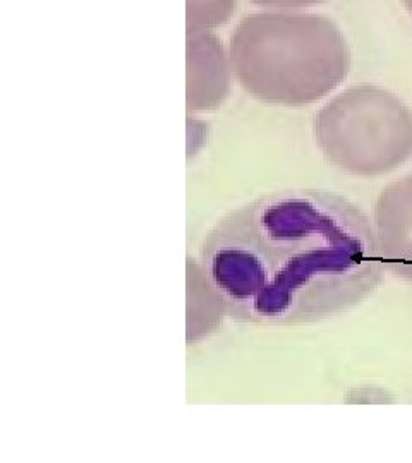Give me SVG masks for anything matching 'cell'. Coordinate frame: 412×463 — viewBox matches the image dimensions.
Segmentation results:
<instances>
[{
	"label": "cell",
	"mask_w": 412,
	"mask_h": 463,
	"mask_svg": "<svg viewBox=\"0 0 412 463\" xmlns=\"http://www.w3.org/2000/svg\"><path fill=\"white\" fill-rule=\"evenodd\" d=\"M199 269L232 319L299 326L363 304L385 266L373 220L358 204L329 191L289 189L222 216L203 239Z\"/></svg>",
	"instance_id": "obj_1"
},
{
	"label": "cell",
	"mask_w": 412,
	"mask_h": 463,
	"mask_svg": "<svg viewBox=\"0 0 412 463\" xmlns=\"http://www.w3.org/2000/svg\"><path fill=\"white\" fill-rule=\"evenodd\" d=\"M231 64L254 99L302 107L344 83L350 50L340 28L318 14L262 13L243 19L231 40Z\"/></svg>",
	"instance_id": "obj_2"
},
{
	"label": "cell",
	"mask_w": 412,
	"mask_h": 463,
	"mask_svg": "<svg viewBox=\"0 0 412 463\" xmlns=\"http://www.w3.org/2000/svg\"><path fill=\"white\" fill-rule=\"evenodd\" d=\"M235 0H186L187 33L208 32L227 23L234 14Z\"/></svg>",
	"instance_id": "obj_6"
},
{
	"label": "cell",
	"mask_w": 412,
	"mask_h": 463,
	"mask_svg": "<svg viewBox=\"0 0 412 463\" xmlns=\"http://www.w3.org/2000/svg\"><path fill=\"white\" fill-rule=\"evenodd\" d=\"M251 2L264 7H277V9H302V7L323 4L327 0H251Z\"/></svg>",
	"instance_id": "obj_7"
},
{
	"label": "cell",
	"mask_w": 412,
	"mask_h": 463,
	"mask_svg": "<svg viewBox=\"0 0 412 463\" xmlns=\"http://www.w3.org/2000/svg\"><path fill=\"white\" fill-rule=\"evenodd\" d=\"M373 227L385 269L412 285V174L379 193Z\"/></svg>",
	"instance_id": "obj_4"
},
{
	"label": "cell",
	"mask_w": 412,
	"mask_h": 463,
	"mask_svg": "<svg viewBox=\"0 0 412 463\" xmlns=\"http://www.w3.org/2000/svg\"><path fill=\"white\" fill-rule=\"evenodd\" d=\"M229 62L210 32L187 33V110L210 112L229 93Z\"/></svg>",
	"instance_id": "obj_5"
},
{
	"label": "cell",
	"mask_w": 412,
	"mask_h": 463,
	"mask_svg": "<svg viewBox=\"0 0 412 463\" xmlns=\"http://www.w3.org/2000/svg\"><path fill=\"white\" fill-rule=\"evenodd\" d=\"M404 2V5H406V9H407V13H409V16L412 17V0H402Z\"/></svg>",
	"instance_id": "obj_8"
},
{
	"label": "cell",
	"mask_w": 412,
	"mask_h": 463,
	"mask_svg": "<svg viewBox=\"0 0 412 463\" xmlns=\"http://www.w3.org/2000/svg\"><path fill=\"white\" fill-rule=\"evenodd\" d=\"M314 141L339 170L378 177L412 158V110L396 93L352 86L327 101L314 117Z\"/></svg>",
	"instance_id": "obj_3"
}]
</instances>
